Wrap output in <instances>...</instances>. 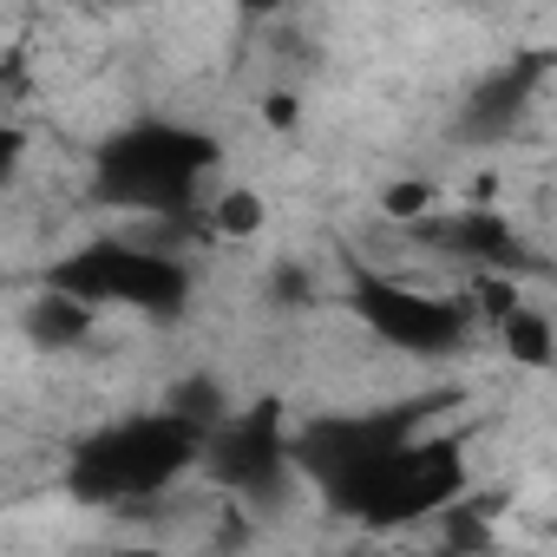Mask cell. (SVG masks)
Returning <instances> with one entry per match:
<instances>
[{"label":"cell","mask_w":557,"mask_h":557,"mask_svg":"<svg viewBox=\"0 0 557 557\" xmlns=\"http://www.w3.org/2000/svg\"><path fill=\"white\" fill-rule=\"evenodd\" d=\"M296 479L355 524H413L466 498V446L433 433L420 407H361L289 426Z\"/></svg>","instance_id":"obj_1"},{"label":"cell","mask_w":557,"mask_h":557,"mask_svg":"<svg viewBox=\"0 0 557 557\" xmlns=\"http://www.w3.org/2000/svg\"><path fill=\"white\" fill-rule=\"evenodd\" d=\"M216 164H223V151L210 132H197L184 119H132L92 145L86 177H92L99 203L177 230V223H197V203H203V184L216 177Z\"/></svg>","instance_id":"obj_2"},{"label":"cell","mask_w":557,"mask_h":557,"mask_svg":"<svg viewBox=\"0 0 557 557\" xmlns=\"http://www.w3.org/2000/svg\"><path fill=\"white\" fill-rule=\"evenodd\" d=\"M203 433L210 426L177 413L171 400L145 407V413H125V420H106V426H92L66 453V492L79 505H99V511L158 505V498H171L197 472Z\"/></svg>","instance_id":"obj_3"},{"label":"cell","mask_w":557,"mask_h":557,"mask_svg":"<svg viewBox=\"0 0 557 557\" xmlns=\"http://www.w3.org/2000/svg\"><path fill=\"white\" fill-rule=\"evenodd\" d=\"M47 283L92 302L99 315L106 309H125V315H145V322H177L190 309V289L197 275L177 249L164 243H138V236H92L79 249H66Z\"/></svg>","instance_id":"obj_4"},{"label":"cell","mask_w":557,"mask_h":557,"mask_svg":"<svg viewBox=\"0 0 557 557\" xmlns=\"http://www.w3.org/2000/svg\"><path fill=\"white\" fill-rule=\"evenodd\" d=\"M348 309H355V322H361L381 348H394V355H407V361H446V355H459V348L479 335L472 296L420 289V283H407V275L368 269V262L348 269Z\"/></svg>","instance_id":"obj_5"},{"label":"cell","mask_w":557,"mask_h":557,"mask_svg":"<svg viewBox=\"0 0 557 557\" xmlns=\"http://www.w3.org/2000/svg\"><path fill=\"white\" fill-rule=\"evenodd\" d=\"M289 407L283 400H256V407H230L210 433H203V459L197 472L236 498V505H283L296 485V453H289Z\"/></svg>","instance_id":"obj_6"},{"label":"cell","mask_w":557,"mask_h":557,"mask_svg":"<svg viewBox=\"0 0 557 557\" xmlns=\"http://www.w3.org/2000/svg\"><path fill=\"white\" fill-rule=\"evenodd\" d=\"M407 230H413V243H426L433 256H446V262H459V269H472V275H485V269L524 275V269H531V249H524L518 223H511L505 210H492V203H472V210H453V216L426 210V216L407 223Z\"/></svg>","instance_id":"obj_7"},{"label":"cell","mask_w":557,"mask_h":557,"mask_svg":"<svg viewBox=\"0 0 557 557\" xmlns=\"http://www.w3.org/2000/svg\"><path fill=\"white\" fill-rule=\"evenodd\" d=\"M92 329H99V309H92V302H79V296H66V289H53V283H40V296L27 302V342H34L40 355L86 348V342H92Z\"/></svg>","instance_id":"obj_8"},{"label":"cell","mask_w":557,"mask_h":557,"mask_svg":"<svg viewBox=\"0 0 557 557\" xmlns=\"http://www.w3.org/2000/svg\"><path fill=\"white\" fill-rule=\"evenodd\" d=\"M492 335L505 342V361H518V368H531V374H544L550 368V315H544V302L537 296H518L498 322H492Z\"/></svg>","instance_id":"obj_9"},{"label":"cell","mask_w":557,"mask_h":557,"mask_svg":"<svg viewBox=\"0 0 557 557\" xmlns=\"http://www.w3.org/2000/svg\"><path fill=\"white\" fill-rule=\"evenodd\" d=\"M197 223H203L216 243H249V236H262L269 203H262V190L230 184V190H210V203H197Z\"/></svg>","instance_id":"obj_10"},{"label":"cell","mask_w":557,"mask_h":557,"mask_svg":"<svg viewBox=\"0 0 557 557\" xmlns=\"http://www.w3.org/2000/svg\"><path fill=\"white\" fill-rule=\"evenodd\" d=\"M426 210H440V190H433V184H420V177H407V184H387V190H381V216H394V223H420Z\"/></svg>","instance_id":"obj_11"},{"label":"cell","mask_w":557,"mask_h":557,"mask_svg":"<svg viewBox=\"0 0 557 557\" xmlns=\"http://www.w3.org/2000/svg\"><path fill=\"white\" fill-rule=\"evenodd\" d=\"M21 164H27V132L0 119V190H8V184L21 177Z\"/></svg>","instance_id":"obj_12"},{"label":"cell","mask_w":557,"mask_h":557,"mask_svg":"<svg viewBox=\"0 0 557 557\" xmlns=\"http://www.w3.org/2000/svg\"><path fill=\"white\" fill-rule=\"evenodd\" d=\"M230 8H243V14H289L296 0H230Z\"/></svg>","instance_id":"obj_13"}]
</instances>
